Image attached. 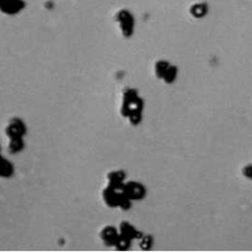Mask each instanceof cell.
Listing matches in <instances>:
<instances>
[{
	"label": "cell",
	"mask_w": 252,
	"mask_h": 252,
	"mask_svg": "<svg viewBox=\"0 0 252 252\" xmlns=\"http://www.w3.org/2000/svg\"><path fill=\"white\" fill-rule=\"evenodd\" d=\"M119 234L122 237H125L129 240H131L133 238H136V237H141V236H139L140 232H138L131 224H129L126 221H123V222L120 223V232H119Z\"/></svg>",
	"instance_id": "cell-9"
},
{
	"label": "cell",
	"mask_w": 252,
	"mask_h": 252,
	"mask_svg": "<svg viewBox=\"0 0 252 252\" xmlns=\"http://www.w3.org/2000/svg\"><path fill=\"white\" fill-rule=\"evenodd\" d=\"M26 131H27V128L25 123L19 118L11 119L5 129V132L10 139L23 138V136L26 134Z\"/></svg>",
	"instance_id": "cell-5"
},
{
	"label": "cell",
	"mask_w": 252,
	"mask_h": 252,
	"mask_svg": "<svg viewBox=\"0 0 252 252\" xmlns=\"http://www.w3.org/2000/svg\"><path fill=\"white\" fill-rule=\"evenodd\" d=\"M100 237L106 245H115L119 238V232L115 229V227L108 225L102 228Z\"/></svg>",
	"instance_id": "cell-7"
},
{
	"label": "cell",
	"mask_w": 252,
	"mask_h": 252,
	"mask_svg": "<svg viewBox=\"0 0 252 252\" xmlns=\"http://www.w3.org/2000/svg\"><path fill=\"white\" fill-rule=\"evenodd\" d=\"M122 191H123L124 195L130 200L142 199L146 193L144 186L141 185L140 183H137L134 181H130V182L123 184Z\"/></svg>",
	"instance_id": "cell-4"
},
{
	"label": "cell",
	"mask_w": 252,
	"mask_h": 252,
	"mask_svg": "<svg viewBox=\"0 0 252 252\" xmlns=\"http://www.w3.org/2000/svg\"><path fill=\"white\" fill-rule=\"evenodd\" d=\"M0 156H1V155H0Z\"/></svg>",
	"instance_id": "cell-13"
},
{
	"label": "cell",
	"mask_w": 252,
	"mask_h": 252,
	"mask_svg": "<svg viewBox=\"0 0 252 252\" xmlns=\"http://www.w3.org/2000/svg\"><path fill=\"white\" fill-rule=\"evenodd\" d=\"M115 21L118 23L121 32L125 37H130L133 34L135 20L133 15L128 10H119L115 15Z\"/></svg>",
	"instance_id": "cell-2"
},
{
	"label": "cell",
	"mask_w": 252,
	"mask_h": 252,
	"mask_svg": "<svg viewBox=\"0 0 252 252\" xmlns=\"http://www.w3.org/2000/svg\"><path fill=\"white\" fill-rule=\"evenodd\" d=\"M24 8L23 0H0V11L6 15H16Z\"/></svg>",
	"instance_id": "cell-6"
},
{
	"label": "cell",
	"mask_w": 252,
	"mask_h": 252,
	"mask_svg": "<svg viewBox=\"0 0 252 252\" xmlns=\"http://www.w3.org/2000/svg\"><path fill=\"white\" fill-rule=\"evenodd\" d=\"M207 11H208V6L205 3H197L193 5L190 10L191 14L194 17H198V18L205 16L207 14Z\"/></svg>",
	"instance_id": "cell-12"
},
{
	"label": "cell",
	"mask_w": 252,
	"mask_h": 252,
	"mask_svg": "<svg viewBox=\"0 0 252 252\" xmlns=\"http://www.w3.org/2000/svg\"><path fill=\"white\" fill-rule=\"evenodd\" d=\"M156 74L158 77L162 78L165 82H172L176 76V69L168 62L159 60L156 63Z\"/></svg>",
	"instance_id": "cell-3"
},
{
	"label": "cell",
	"mask_w": 252,
	"mask_h": 252,
	"mask_svg": "<svg viewBox=\"0 0 252 252\" xmlns=\"http://www.w3.org/2000/svg\"><path fill=\"white\" fill-rule=\"evenodd\" d=\"M24 149V141L23 138H11L9 145H8V150L12 154H16L21 152Z\"/></svg>",
	"instance_id": "cell-11"
},
{
	"label": "cell",
	"mask_w": 252,
	"mask_h": 252,
	"mask_svg": "<svg viewBox=\"0 0 252 252\" xmlns=\"http://www.w3.org/2000/svg\"><path fill=\"white\" fill-rule=\"evenodd\" d=\"M108 178V185L115 187V188H122L123 187V180L125 179V173L121 170L111 171L107 175Z\"/></svg>",
	"instance_id": "cell-8"
},
{
	"label": "cell",
	"mask_w": 252,
	"mask_h": 252,
	"mask_svg": "<svg viewBox=\"0 0 252 252\" xmlns=\"http://www.w3.org/2000/svg\"><path fill=\"white\" fill-rule=\"evenodd\" d=\"M143 100L138 96L137 92L133 89H127L123 93L121 113L129 117L130 122L133 125L139 124L142 119Z\"/></svg>",
	"instance_id": "cell-1"
},
{
	"label": "cell",
	"mask_w": 252,
	"mask_h": 252,
	"mask_svg": "<svg viewBox=\"0 0 252 252\" xmlns=\"http://www.w3.org/2000/svg\"><path fill=\"white\" fill-rule=\"evenodd\" d=\"M13 171V164L0 156V177H10Z\"/></svg>",
	"instance_id": "cell-10"
}]
</instances>
